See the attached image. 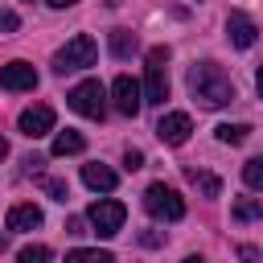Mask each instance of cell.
Here are the masks:
<instances>
[{"mask_svg": "<svg viewBox=\"0 0 263 263\" xmlns=\"http://www.w3.org/2000/svg\"><path fill=\"white\" fill-rule=\"evenodd\" d=\"M238 259H242V263H259V251H255V247H238Z\"/></svg>", "mask_w": 263, "mask_h": 263, "instance_id": "27", "label": "cell"}, {"mask_svg": "<svg viewBox=\"0 0 263 263\" xmlns=\"http://www.w3.org/2000/svg\"><path fill=\"white\" fill-rule=\"evenodd\" d=\"M37 226H41V210H37L33 201L8 210V230H37Z\"/></svg>", "mask_w": 263, "mask_h": 263, "instance_id": "13", "label": "cell"}, {"mask_svg": "<svg viewBox=\"0 0 263 263\" xmlns=\"http://www.w3.org/2000/svg\"><path fill=\"white\" fill-rule=\"evenodd\" d=\"M16 263H49V247L45 242H29L16 251Z\"/></svg>", "mask_w": 263, "mask_h": 263, "instance_id": "20", "label": "cell"}, {"mask_svg": "<svg viewBox=\"0 0 263 263\" xmlns=\"http://www.w3.org/2000/svg\"><path fill=\"white\" fill-rule=\"evenodd\" d=\"M66 103H70L78 115H86V119H103V115H107V86H103L99 78H86V82H78V86L66 95Z\"/></svg>", "mask_w": 263, "mask_h": 263, "instance_id": "5", "label": "cell"}, {"mask_svg": "<svg viewBox=\"0 0 263 263\" xmlns=\"http://www.w3.org/2000/svg\"><path fill=\"white\" fill-rule=\"evenodd\" d=\"M214 132H218V140H222V144H230V148H234V144H242V140L251 136V127H247V123H218Z\"/></svg>", "mask_w": 263, "mask_h": 263, "instance_id": "18", "label": "cell"}, {"mask_svg": "<svg viewBox=\"0 0 263 263\" xmlns=\"http://www.w3.org/2000/svg\"><path fill=\"white\" fill-rule=\"evenodd\" d=\"M86 218H90V226H95V234H99V238H115V234L123 230L127 205H123V201H115V197H99V201L86 210Z\"/></svg>", "mask_w": 263, "mask_h": 263, "instance_id": "6", "label": "cell"}, {"mask_svg": "<svg viewBox=\"0 0 263 263\" xmlns=\"http://www.w3.org/2000/svg\"><path fill=\"white\" fill-rule=\"evenodd\" d=\"M123 164H127V168H140V164H144V152H136V148H127V156H123Z\"/></svg>", "mask_w": 263, "mask_h": 263, "instance_id": "24", "label": "cell"}, {"mask_svg": "<svg viewBox=\"0 0 263 263\" xmlns=\"http://www.w3.org/2000/svg\"><path fill=\"white\" fill-rule=\"evenodd\" d=\"M107 45H111V58H127V53L136 49V37H132L127 29H111V37H107Z\"/></svg>", "mask_w": 263, "mask_h": 263, "instance_id": "17", "label": "cell"}, {"mask_svg": "<svg viewBox=\"0 0 263 263\" xmlns=\"http://www.w3.org/2000/svg\"><path fill=\"white\" fill-rule=\"evenodd\" d=\"M0 86L4 90H33L37 86V70L29 62H8V66H0Z\"/></svg>", "mask_w": 263, "mask_h": 263, "instance_id": "11", "label": "cell"}, {"mask_svg": "<svg viewBox=\"0 0 263 263\" xmlns=\"http://www.w3.org/2000/svg\"><path fill=\"white\" fill-rule=\"evenodd\" d=\"M86 222H90V218H70L66 230H70V234H86Z\"/></svg>", "mask_w": 263, "mask_h": 263, "instance_id": "25", "label": "cell"}, {"mask_svg": "<svg viewBox=\"0 0 263 263\" xmlns=\"http://www.w3.org/2000/svg\"><path fill=\"white\" fill-rule=\"evenodd\" d=\"M53 8H70V4H78V0H49Z\"/></svg>", "mask_w": 263, "mask_h": 263, "instance_id": "28", "label": "cell"}, {"mask_svg": "<svg viewBox=\"0 0 263 263\" xmlns=\"http://www.w3.org/2000/svg\"><path fill=\"white\" fill-rule=\"evenodd\" d=\"M82 148H86L82 132H70V127H66V132H58V136H53V144H49V152H53V156H74V152H82Z\"/></svg>", "mask_w": 263, "mask_h": 263, "instance_id": "14", "label": "cell"}, {"mask_svg": "<svg viewBox=\"0 0 263 263\" xmlns=\"http://www.w3.org/2000/svg\"><path fill=\"white\" fill-rule=\"evenodd\" d=\"M185 177H189V185H197V193H201V197H218V193H222V181H218L214 173H197V168H185Z\"/></svg>", "mask_w": 263, "mask_h": 263, "instance_id": "15", "label": "cell"}, {"mask_svg": "<svg viewBox=\"0 0 263 263\" xmlns=\"http://www.w3.org/2000/svg\"><path fill=\"white\" fill-rule=\"evenodd\" d=\"M242 181H247L251 189H263V156H251V160L242 164Z\"/></svg>", "mask_w": 263, "mask_h": 263, "instance_id": "21", "label": "cell"}, {"mask_svg": "<svg viewBox=\"0 0 263 263\" xmlns=\"http://www.w3.org/2000/svg\"><path fill=\"white\" fill-rule=\"evenodd\" d=\"M140 242H144V247H160V242H164V238H160V234H156V230H144V234H140Z\"/></svg>", "mask_w": 263, "mask_h": 263, "instance_id": "26", "label": "cell"}, {"mask_svg": "<svg viewBox=\"0 0 263 263\" xmlns=\"http://www.w3.org/2000/svg\"><path fill=\"white\" fill-rule=\"evenodd\" d=\"M4 251H8V238H4V234H0V255H4Z\"/></svg>", "mask_w": 263, "mask_h": 263, "instance_id": "31", "label": "cell"}, {"mask_svg": "<svg viewBox=\"0 0 263 263\" xmlns=\"http://www.w3.org/2000/svg\"><path fill=\"white\" fill-rule=\"evenodd\" d=\"M226 37H230V45H238V49H251L255 45V37H259V29H255V21L247 16V12H230L226 16Z\"/></svg>", "mask_w": 263, "mask_h": 263, "instance_id": "10", "label": "cell"}, {"mask_svg": "<svg viewBox=\"0 0 263 263\" xmlns=\"http://www.w3.org/2000/svg\"><path fill=\"white\" fill-rule=\"evenodd\" d=\"M82 181H86V189H95V193H111V189L119 185V173L107 168V164H82Z\"/></svg>", "mask_w": 263, "mask_h": 263, "instance_id": "12", "label": "cell"}, {"mask_svg": "<svg viewBox=\"0 0 263 263\" xmlns=\"http://www.w3.org/2000/svg\"><path fill=\"white\" fill-rule=\"evenodd\" d=\"M66 263H115L111 251H90V247H74L66 251Z\"/></svg>", "mask_w": 263, "mask_h": 263, "instance_id": "16", "label": "cell"}, {"mask_svg": "<svg viewBox=\"0 0 263 263\" xmlns=\"http://www.w3.org/2000/svg\"><path fill=\"white\" fill-rule=\"evenodd\" d=\"M111 99H115V111L119 115H140V107H144V86L136 82V78H127V74H119L115 82H111Z\"/></svg>", "mask_w": 263, "mask_h": 263, "instance_id": "7", "label": "cell"}, {"mask_svg": "<svg viewBox=\"0 0 263 263\" xmlns=\"http://www.w3.org/2000/svg\"><path fill=\"white\" fill-rule=\"evenodd\" d=\"M168 99V45L148 49V74H144V103L160 107Z\"/></svg>", "mask_w": 263, "mask_h": 263, "instance_id": "2", "label": "cell"}, {"mask_svg": "<svg viewBox=\"0 0 263 263\" xmlns=\"http://www.w3.org/2000/svg\"><path fill=\"white\" fill-rule=\"evenodd\" d=\"M144 210H148L152 218H160V222H181V218H185V201H181V193L168 189L164 181H156V185L144 189Z\"/></svg>", "mask_w": 263, "mask_h": 263, "instance_id": "4", "label": "cell"}, {"mask_svg": "<svg viewBox=\"0 0 263 263\" xmlns=\"http://www.w3.org/2000/svg\"><path fill=\"white\" fill-rule=\"evenodd\" d=\"M4 156H8V144H4V140H0V160H4Z\"/></svg>", "mask_w": 263, "mask_h": 263, "instance_id": "32", "label": "cell"}, {"mask_svg": "<svg viewBox=\"0 0 263 263\" xmlns=\"http://www.w3.org/2000/svg\"><path fill=\"white\" fill-rule=\"evenodd\" d=\"M181 263H205V259H201V255H189V259H181Z\"/></svg>", "mask_w": 263, "mask_h": 263, "instance_id": "30", "label": "cell"}, {"mask_svg": "<svg viewBox=\"0 0 263 263\" xmlns=\"http://www.w3.org/2000/svg\"><path fill=\"white\" fill-rule=\"evenodd\" d=\"M255 86H259V99H263V70L255 74Z\"/></svg>", "mask_w": 263, "mask_h": 263, "instance_id": "29", "label": "cell"}, {"mask_svg": "<svg viewBox=\"0 0 263 263\" xmlns=\"http://www.w3.org/2000/svg\"><path fill=\"white\" fill-rule=\"evenodd\" d=\"M0 29H4V33H16V29H21L16 12H0Z\"/></svg>", "mask_w": 263, "mask_h": 263, "instance_id": "23", "label": "cell"}, {"mask_svg": "<svg viewBox=\"0 0 263 263\" xmlns=\"http://www.w3.org/2000/svg\"><path fill=\"white\" fill-rule=\"evenodd\" d=\"M45 193H49L53 201H66V197H70V189H66V181H45Z\"/></svg>", "mask_w": 263, "mask_h": 263, "instance_id": "22", "label": "cell"}, {"mask_svg": "<svg viewBox=\"0 0 263 263\" xmlns=\"http://www.w3.org/2000/svg\"><path fill=\"white\" fill-rule=\"evenodd\" d=\"M189 132H193V119L185 115V111H168V115H160V123H156V136H160V144H185L189 140Z\"/></svg>", "mask_w": 263, "mask_h": 263, "instance_id": "9", "label": "cell"}, {"mask_svg": "<svg viewBox=\"0 0 263 263\" xmlns=\"http://www.w3.org/2000/svg\"><path fill=\"white\" fill-rule=\"evenodd\" d=\"M95 53H99V45H95V37H86V33H78V37H70L58 53H53V74H70V70H86V66H95Z\"/></svg>", "mask_w": 263, "mask_h": 263, "instance_id": "3", "label": "cell"}, {"mask_svg": "<svg viewBox=\"0 0 263 263\" xmlns=\"http://www.w3.org/2000/svg\"><path fill=\"white\" fill-rule=\"evenodd\" d=\"M185 82H189V95H193L201 107H210V111L234 103V82H230V74H226L218 62H193Z\"/></svg>", "mask_w": 263, "mask_h": 263, "instance_id": "1", "label": "cell"}, {"mask_svg": "<svg viewBox=\"0 0 263 263\" xmlns=\"http://www.w3.org/2000/svg\"><path fill=\"white\" fill-rule=\"evenodd\" d=\"M230 214H234L238 222H255V218H263V201H255V197H238Z\"/></svg>", "mask_w": 263, "mask_h": 263, "instance_id": "19", "label": "cell"}, {"mask_svg": "<svg viewBox=\"0 0 263 263\" xmlns=\"http://www.w3.org/2000/svg\"><path fill=\"white\" fill-rule=\"evenodd\" d=\"M16 127H21V136H29V140L53 132V107H49V103H33V107H25L21 119H16Z\"/></svg>", "mask_w": 263, "mask_h": 263, "instance_id": "8", "label": "cell"}]
</instances>
